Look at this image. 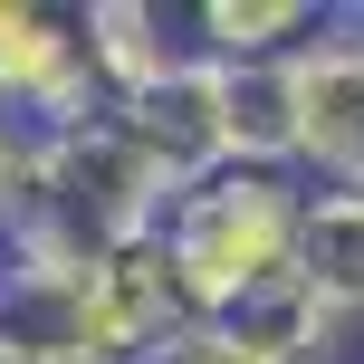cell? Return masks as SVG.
<instances>
[{
    "label": "cell",
    "instance_id": "6da1fadb",
    "mask_svg": "<svg viewBox=\"0 0 364 364\" xmlns=\"http://www.w3.org/2000/svg\"><path fill=\"white\" fill-rule=\"evenodd\" d=\"M297 192L307 182L297 173H211L192 182V192L164 201V220H154V240H164L182 297H192V316H240L259 307V297L288 288V240H297Z\"/></svg>",
    "mask_w": 364,
    "mask_h": 364
},
{
    "label": "cell",
    "instance_id": "3957f363",
    "mask_svg": "<svg viewBox=\"0 0 364 364\" xmlns=\"http://www.w3.org/2000/svg\"><path fill=\"white\" fill-rule=\"evenodd\" d=\"M58 326H68V355H87V364H154L182 326H201V316H192V297H182L164 240H134V250L96 259L87 278H68Z\"/></svg>",
    "mask_w": 364,
    "mask_h": 364
},
{
    "label": "cell",
    "instance_id": "9c48e42d",
    "mask_svg": "<svg viewBox=\"0 0 364 364\" xmlns=\"http://www.w3.org/2000/svg\"><path fill=\"white\" fill-rule=\"evenodd\" d=\"M0 364H87V355H68V346H0Z\"/></svg>",
    "mask_w": 364,
    "mask_h": 364
},
{
    "label": "cell",
    "instance_id": "7a4b0ae2",
    "mask_svg": "<svg viewBox=\"0 0 364 364\" xmlns=\"http://www.w3.org/2000/svg\"><path fill=\"white\" fill-rule=\"evenodd\" d=\"M288 173L307 164L326 192H364V19H316L288 58Z\"/></svg>",
    "mask_w": 364,
    "mask_h": 364
},
{
    "label": "cell",
    "instance_id": "52a82bcc",
    "mask_svg": "<svg viewBox=\"0 0 364 364\" xmlns=\"http://www.w3.org/2000/svg\"><path fill=\"white\" fill-rule=\"evenodd\" d=\"M77 38H87V77H96V96H106V106L154 96L182 58H192L154 0H87V10H77Z\"/></svg>",
    "mask_w": 364,
    "mask_h": 364
},
{
    "label": "cell",
    "instance_id": "5b68a950",
    "mask_svg": "<svg viewBox=\"0 0 364 364\" xmlns=\"http://www.w3.org/2000/svg\"><path fill=\"white\" fill-rule=\"evenodd\" d=\"M288 297H307L326 326H364V192H297V240H288Z\"/></svg>",
    "mask_w": 364,
    "mask_h": 364
},
{
    "label": "cell",
    "instance_id": "ba28073f",
    "mask_svg": "<svg viewBox=\"0 0 364 364\" xmlns=\"http://www.w3.org/2000/svg\"><path fill=\"white\" fill-rule=\"evenodd\" d=\"M316 19H326L316 0H201L182 48L211 58V68H278V58L316 29Z\"/></svg>",
    "mask_w": 364,
    "mask_h": 364
},
{
    "label": "cell",
    "instance_id": "277c9868",
    "mask_svg": "<svg viewBox=\"0 0 364 364\" xmlns=\"http://www.w3.org/2000/svg\"><path fill=\"white\" fill-rule=\"evenodd\" d=\"M106 115L87 77V38L68 10H38V0H0V125L19 134H68Z\"/></svg>",
    "mask_w": 364,
    "mask_h": 364
},
{
    "label": "cell",
    "instance_id": "8992f818",
    "mask_svg": "<svg viewBox=\"0 0 364 364\" xmlns=\"http://www.w3.org/2000/svg\"><path fill=\"white\" fill-rule=\"evenodd\" d=\"M346 346V326H326V316L307 307V297H259V307L240 316H201V326H182L154 364H336Z\"/></svg>",
    "mask_w": 364,
    "mask_h": 364
}]
</instances>
